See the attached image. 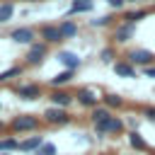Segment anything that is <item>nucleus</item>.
I'll list each match as a JSON object with an SVG mask.
<instances>
[{
	"instance_id": "obj_1",
	"label": "nucleus",
	"mask_w": 155,
	"mask_h": 155,
	"mask_svg": "<svg viewBox=\"0 0 155 155\" xmlns=\"http://www.w3.org/2000/svg\"><path fill=\"white\" fill-rule=\"evenodd\" d=\"M39 128H41V119L36 114H17L7 124V131H12V133H29V131H39Z\"/></svg>"
},
{
	"instance_id": "obj_2",
	"label": "nucleus",
	"mask_w": 155,
	"mask_h": 155,
	"mask_svg": "<svg viewBox=\"0 0 155 155\" xmlns=\"http://www.w3.org/2000/svg\"><path fill=\"white\" fill-rule=\"evenodd\" d=\"M94 131L104 138V136H119L121 131H124V121L119 119V116H107V119H102V121H97L94 124Z\"/></svg>"
},
{
	"instance_id": "obj_3",
	"label": "nucleus",
	"mask_w": 155,
	"mask_h": 155,
	"mask_svg": "<svg viewBox=\"0 0 155 155\" xmlns=\"http://www.w3.org/2000/svg\"><path fill=\"white\" fill-rule=\"evenodd\" d=\"M44 121L48 126H65L73 121V116L68 114V109H61V107H46L44 111Z\"/></svg>"
},
{
	"instance_id": "obj_4",
	"label": "nucleus",
	"mask_w": 155,
	"mask_h": 155,
	"mask_svg": "<svg viewBox=\"0 0 155 155\" xmlns=\"http://www.w3.org/2000/svg\"><path fill=\"white\" fill-rule=\"evenodd\" d=\"M46 56H48V44H46V41H34V44L29 46L24 61H27V65H41Z\"/></svg>"
},
{
	"instance_id": "obj_5",
	"label": "nucleus",
	"mask_w": 155,
	"mask_h": 155,
	"mask_svg": "<svg viewBox=\"0 0 155 155\" xmlns=\"http://www.w3.org/2000/svg\"><path fill=\"white\" fill-rule=\"evenodd\" d=\"M126 61H128L131 65H143V68H148V65H155V53L148 51V48H131V51L126 53Z\"/></svg>"
},
{
	"instance_id": "obj_6",
	"label": "nucleus",
	"mask_w": 155,
	"mask_h": 155,
	"mask_svg": "<svg viewBox=\"0 0 155 155\" xmlns=\"http://www.w3.org/2000/svg\"><path fill=\"white\" fill-rule=\"evenodd\" d=\"M15 94H17L19 99L36 102V99H41V85H36V82H24V85H17V87H15Z\"/></svg>"
},
{
	"instance_id": "obj_7",
	"label": "nucleus",
	"mask_w": 155,
	"mask_h": 155,
	"mask_svg": "<svg viewBox=\"0 0 155 155\" xmlns=\"http://www.w3.org/2000/svg\"><path fill=\"white\" fill-rule=\"evenodd\" d=\"M48 102H51V107H61V109H68L73 102H75V94L73 92H68V90H51L48 92Z\"/></svg>"
},
{
	"instance_id": "obj_8",
	"label": "nucleus",
	"mask_w": 155,
	"mask_h": 155,
	"mask_svg": "<svg viewBox=\"0 0 155 155\" xmlns=\"http://www.w3.org/2000/svg\"><path fill=\"white\" fill-rule=\"evenodd\" d=\"M73 94H75V102H78L80 107H85V109L99 107V97H97L92 90H87V87H80V90H75Z\"/></svg>"
},
{
	"instance_id": "obj_9",
	"label": "nucleus",
	"mask_w": 155,
	"mask_h": 155,
	"mask_svg": "<svg viewBox=\"0 0 155 155\" xmlns=\"http://www.w3.org/2000/svg\"><path fill=\"white\" fill-rule=\"evenodd\" d=\"M10 39H12L15 44H27V46H31V44L36 41V31H34L31 27H17V29L10 31Z\"/></svg>"
},
{
	"instance_id": "obj_10",
	"label": "nucleus",
	"mask_w": 155,
	"mask_h": 155,
	"mask_svg": "<svg viewBox=\"0 0 155 155\" xmlns=\"http://www.w3.org/2000/svg\"><path fill=\"white\" fill-rule=\"evenodd\" d=\"M39 34H41V41H46L48 46H51V44H61V41H63L58 24H41V27H39Z\"/></svg>"
},
{
	"instance_id": "obj_11",
	"label": "nucleus",
	"mask_w": 155,
	"mask_h": 155,
	"mask_svg": "<svg viewBox=\"0 0 155 155\" xmlns=\"http://www.w3.org/2000/svg\"><path fill=\"white\" fill-rule=\"evenodd\" d=\"M133 31H136V24L121 22V24L114 29V34H111V41H114V44H126V41H131Z\"/></svg>"
},
{
	"instance_id": "obj_12",
	"label": "nucleus",
	"mask_w": 155,
	"mask_h": 155,
	"mask_svg": "<svg viewBox=\"0 0 155 155\" xmlns=\"http://www.w3.org/2000/svg\"><path fill=\"white\" fill-rule=\"evenodd\" d=\"M58 61L65 65V70H78L80 68V56L78 53H73V51H58Z\"/></svg>"
},
{
	"instance_id": "obj_13",
	"label": "nucleus",
	"mask_w": 155,
	"mask_h": 155,
	"mask_svg": "<svg viewBox=\"0 0 155 155\" xmlns=\"http://www.w3.org/2000/svg\"><path fill=\"white\" fill-rule=\"evenodd\" d=\"M73 78H75V70H61L58 75H53V78L48 80V85H51V90H61V87L68 85Z\"/></svg>"
},
{
	"instance_id": "obj_14",
	"label": "nucleus",
	"mask_w": 155,
	"mask_h": 155,
	"mask_svg": "<svg viewBox=\"0 0 155 155\" xmlns=\"http://www.w3.org/2000/svg\"><path fill=\"white\" fill-rule=\"evenodd\" d=\"M41 145H44V138H41V136H29L27 140H19V148H17V150H22V153H31V155H34Z\"/></svg>"
},
{
	"instance_id": "obj_15",
	"label": "nucleus",
	"mask_w": 155,
	"mask_h": 155,
	"mask_svg": "<svg viewBox=\"0 0 155 155\" xmlns=\"http://www.w3.org/2000/svg\"><path fill=\"white\" fill-rule=\"evenodd\" d=\"M114 73H116L119 78H138L136 65H131L128 61H119V63H114Z\"/></svg>"
},
{
	"instance_id": "obj_16",
	"label": "nucleus",
	"mask_w": 155,
	"mask_h": 155,
	"mask_svg": "<svg viewBox=\"0 0 155 155\" xmlns=\"http://www.w3.org/2000/svg\"><path fill=\"white\" fill-rule=\"evenodd\" d=\"M58 29H61V36H63V39H75V36H78V24H75L73 19H63V22L58 24Z\"/></svg>"
},
{
	"instance_id": "obj_17",
	"label": "nucleus",
	"mask_w": 155,
	"mask_h": 155,
	"mask_svg": "<svg viewBox=\"0 0 155 155\" xmlns=\"http://www.w3.org/2000/svg\"><path fill=\"white\" fill-rule=\"evenodd\" d=\"M99 99H102V104H104L107 109H121V107L126 104V102H124L119 94H114V92H107V94H102Z\"/></svg>"
},
{
	"instance_id": "obj_18",
	"label": "nucleus",
	"mask_w": 155,
	"mask_h": 155,
	"mask_svg": "<svg viewBox=\"0 0 155 155\" xmlns=\"http://www.w3.org/2000/svg\"><path fill=\"white\" fill-rule=\"evenodd\" d=\"M92 7H94V0H73L68 15L73 17V15H80V12H90Z\"/></svg>"
},
{
	"instance_id": "obj_19",
	"label": "nucleus",
	"mask_w": 155,
	"mask_h": 155,
	"mask_svg": "<svg viewBox=\"0 0 155 155\" xmlns=\"http://www.w3.org/2000/svg\"><path fill=\"white\" fill-rule=\"evenodd\" d=\"M128 143H131V148H133V150H140V153H145V150H148V143H145V138H140V133H138V131H131V133H128Z\"/></svg>"
},
{
	"instance_id": "obj_20",
	"label": "nucleus",
	"mask_w": 155,
	"mask_h": 155,
	"mask_svg": "<svg viewBox=\"0 0 155 155\" xmlns=\"http://www.w3.org/2000/svg\"><path fill=\"white\" fill-rule=\"evenodd\" d=\"M12 17H15V5H12L10 0L0 2V24H7Z\"/></svg>"
},
{
	"instance_id": "obj_21",
	"label": "nucleus",
	"mask_w": 155,
	"mask_h": 155,
	"mask_svg": "<svg viewBox=\"0 0 155 155\" xmlns=\"http://www.w3.org/2000/svg\"><path fill=\"white\" fill-rule=\"evenodd\" d=\"M148 17V10H128L126 15H124V22H128V24H136V22H140V19H145Z\"/></svg>"
},
{
	"instance_id": "obj_22",
	"label": "nucleus",
	"mask_w": 155,
	"mask_h": 155,
	"mask_svg": "<svg viewBox=\"0 0 155 155\" xmlns=\"http://www.w3.org/2000/svg\"><path fill=\"white\" fill-rule=\"evenodd\" d=\"M107 116H111V109H107L104 104L90 109V121H92V124H97V121H102V119H107Z\"/></svg>"
},
{
	"instance_id": "obj_23",
	"label": "nucleus",
	"mask_w": 155,
	"mask_h": 155,
	"mask_svg": "<svg viewBox=\"0 0 155 155\" xmlns=\"http://www.w3.org/2000/svg\"><path fill=\"white\" fill-rule=\"evenodd\" d=\"M22 73H24V68H22V65H12V68L2 70V73H0V85H2V82H7V80H12V78H19Z\"/></svg>"
},
{
	"instance_id": "obj_24",
	"label": "nucleus",
	"mask_w": 155,
	"mask_h": 155,
	"mask_svg": "<svg viewBox=\"0 0 155 155\" xmlns=\"http://www.w3.org/2000/svg\"><path fill=\"white\" fill-rule=\"evenodd\" d=\"M17 148H19V140H17L15 136L0 138V153H12V150H17Z\"/></svg>"
},
{
	"instance_id": "obj_25",
	"label": "nucleus",
	"mask_w": 155,
	"mask_h": 155,
	"mask_svg": "<svg viewBox=\"0 0 155 155\" xmlns=\"http://www.w3.org/2000/svg\"><path fill=\"white\" fill-rule=\"evenodd\" d=\"M114 19H116L114 15H107V17H97V19H92L90 24H92V27H109V24H114Z\"/></svg>"
},
{
	"instance_id": "obj_26",
	"label": "nucleus",
	"mask_w": 155,
	"mask_h": 155,
	"mask_svg": "<svg viewBox=\"0 0 155 155\" xmlns=\"http://www.w3.org/2000/svg\"><path fill=\"white\" fill-rule=\"evenodd\" d=\"M34 155H58V150H56V145H53V143H46V140H44V145H41Z\"/></svg>"
},
{
	"instance_id": "obj_27",
	"label": "nucleus",
	"mask_w": 155,
	"mask_h": 155,
	"mask_svg": "<svg viewBox=\"0 0 155 155\" xmlns=\"http://www.w3.org/2000/svg\"><path fill=\"white\" fill-rule=\"evenodd\" d=\"M99 58H102V63H111V61H114V48H111V46L102 48V51H99Z\"/></svg>"
},
{
	"instance_id": "obj_28",
	"label": "nucleus",
	"mask_w": 155,
	"mask_h": 155,
	"mask_svg": "<svg viewBox=\"0 0 155 155\" xmlns=\"http://www.w3.org/2000/svg\"><path fill=\"white\" fill-rule=\"evenodd\" d=\"M143 116L148 121H155V107H143Z\"/></svg>"
},
{
	"instance_id": "obj_29",
	"label": "nucleus",
	"mask_w": 155,
	"mask_h": 155,
	"mask_svg": "<svg viewBox=\"0 0 155 155\" xmlns=\"http://www.w3.org/2000/svg\"><path fill=\"white\" fill-rule=\"evenodd\" d=\"M107 5H109V7H114V10H121V7L126 5V0H107Z\"/></svg>"
},
{
	"instance_id": "obj_30",
	"label": "nucleus",
	"mask_w": 155,
	"mask_h": 155,
	"mask_svg": "<svg viewBox=\"0 0 155 155\" xmlns=\"http://www.w3.org/2000/svg\"><path fill=\"white\" fill-rule=\"evenodd\" d=\"M143 75H145V78H155V65H148V68H143Z\"/></svg>"
},
{
	"instance_id": "obj_31",
	"label": "nucleus",
	"mask_w": 155,
	"mask_h": 155,
	"mask_svg": "<svg viewBox=\"0 0 155 155\" xmlns=\"http://www.w3.org/2000/svg\"><path fill=\"white\" fill-rule=\"evenodd\" d=\"M2 131H7V124H5L2 119H0V133H2Z\"/></svg>"
},
{
	"instance_id": "obj_32",
	"label": "nucleus",
	"mask_w": 155,
	"mask_h": 155,
	"mask_svg": "<svg viewBox=\"0 0 155 155\" xmlns=\"http://www.w3.org/2000/svg\"><path fill=\"white\" fill-rule=\"evenodd\" d=\"M126 2H145V0H126Z\"/></svg>"
},
{
	"instance_id": "obj_33",
	"label": "nucleus",
	"mask_w": 155,
	"mask_h": 155,
	"mask_svg": "<svg viewBox=\"0 0 155 155\" xmlns=\"http://www.w3.org/2000/svg\"><path fill=\"white\" fill-rule=\"evenodd\" d=\"M0 155H10V153H0Z\"/></svg>"
},
{
	"instance_id": "obj_34",
	"label": "nucleus",
	"mask_w": 155,
	"mask_h": 155,
	"mask_svg": "<svg viewBox=\"0 0 155 155\" xmlns=\"http://www.w3.org/2000/svg\"><path fill=\"white\" fill-rule=\"evenodd\" d=\"M27 2H36V0H27Z\"/></svg>"
}]
</instances>
